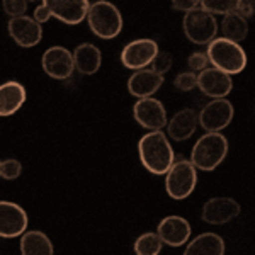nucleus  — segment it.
I'll list each match as a JSON object with an SVG mask.
<instances>
[{
    "label": "nucleus",
    "mask_w": 255,
    "mask_h": 255,
    "mask_svg": "<svg viewBox=\"0 0 255 255\" xmlns=\"http://www.w3.org/2000/svg\"><path fill=\"white\" fill-rule=\"evenodd\" d=\"M138 155L141 165L150 174L165 175L175 160L174 148L163 131H148L138 141Z\"/></svg>",
    "instance_id": "obj_1"
},
{
    "label": "nucleus",
    "mask_w": 255,
    "mask_h": 255,
    "mask_svg": "<svg viewBox=\"0 0 255 255\" xmlns=\"http://www.w3.org/2000/svg\"><path fill=\"white\" fill-rule=\"evenodd\" d=\"M228 155V139L221 133H206L192 146L189 162L196 170L213 172Z\"/></svg>",
    "instance_id": "obj_2"
},
{
    "label": "nucleus",
    "mask_w": 255,
    "mask_h": 255,
    "mask_svg": "<svg viewBox=\"0 0 255 255\" xmlns=\"http://www.w3.org/2000/svg\"><path fill=\"white\" fill-rule=\"evenodd\" d=\"M208 61L213 68L220 70L226 75H237L247 65V53L238 43L225 38H216L208 44Z\"/></svg>",
    "instance_id": "obj_3"
},
{
    "label": "nucleus",
    "mask_w": 255,
    "mask_h": 255,
    "mask_svg": "<svg viewBox=\"0 0 255 255\" xmlns=\"http://www.w3.org/2000/svg\"><path fill=\"white\" fill-rule=\"evenodd\" d=\"M85 19L89 22L90 31L101 39H113L123 31L121 12L108 0H99V2L90 3Z\"/></svg>",
    "instance_id": "obj_4"
},
{
    "label": "nucleus",
    "mask_w": 255,
    "mask_h": 255,
    "mask_svg": "<svg viewBox=\"0 0 255 255\" xmlns=\"http://www.w3.org/2000/svg\"><path fill=\"white\" fill-rule=\"evenodd\" d=\"M197 184V170L189 158H175L165 174V191L175 201L187 199Z\"/></svg>",
    "instance_id": "obj_5"
},
{
    "label": "nucleus",
    "mask_w": 255,
    "mask_h": 255,
    "mask_svg": "<svg viewBox=\"0 0 255 255\" xmlns=\"http://www.w3.org/2000/svg\"><path fill=\"white\" fill-rule=\"evenodd\" d=\"M182 27L186 38L194 44H209L213 39H216L218 34V22L215 15L204 12L201 7L184 15Z\"/></svg>",
    "instance_id": "obj_6"
},
{
    "label": "nucleus",
    "mask_w": 255,
    "mask_h": 255,
    "mask_svg": "<svg viewBox=\"0 0 255 255\" xmlns=\"http://www.w3.org/2000/svg\"><path fill=\"white\" fill-rule=\"evenodd\" d=\"M235 109L228 99H213L197 114V125H201L206 133H221L232 123Z\"/></svg>",
    "instance_id": "obj_7"
},
{
    "label": "nucleus",
    "mask_w": 255,
    "mask_h": 255,
    "mask_svg": "<svg viewBox=\"0 0 255 255\" xmlns=\"http://www.w3.org/2000/svg\"><path fill=\"white\" fill-rule=\"evenodd\" d=\"M133 118L141 128L150 131H162L167 126V109L158 99H138L133 106Z\"/></svg>",
    "instance_id": "obj_8"
},
{
    "label": "nucleus",
    "mask_w": 255,
    "mask_h": 255,
    "mask_svg": "<svg viewBox=\"0 0 255 255\" xmlns=\"http://www.w3.org/2000/svg\"><path fill=\"white\" fill-rule=\"evenodd\" d=\"M158 53V44L150 38L134 39L128 43L121 51L123 67L129 70H143L151 63L155 55Z\"/></svg>",
    "instance_id": "obj_9"
},
{
    "label": "nucleus",
    "mask_w": 255,
    "mask_h": 255,
    "mask_svg": "<svg viewBox=\"0 0 255 255\" xmlns=\"http://www.w3.org/2000/svg\"><path fill=\"white\" fill-rule=\"evenodd\" d=\"M41 67L44 73L55 80H67L73 75L75 67H73L72 51L63 46H51L43 53L41 58Z\"/></svg>",
    "instance_id": "obj_10"
},
{
    "label": "nucleus",
    "mask_w": 255,
    "mask_h": 255,
    "mask_svg": "<svg viewBox=\"0 0 255 255\" xmlns=\"http://www.w3.org/2000/svg\"><path fill=\"white\" fill-rule=\"evenodd\" d=\"M27 213L12 201H0V238H17L26 233Z\"/></svg>",
    "instance_id": "obj_11"
},
{
    "label": "nucleus",
    "mask_w": 255,
    "mask_h": 255,
    "mask_svg": "<svg viewBox=\"0 0 255 255\" xmlns=\"http://www.w3.org/2000/svg\"><path fill=\"white\" fill-rule=\"evenodd\" d=\"M242 208L232 197H211L204 203L201 220L208 225H226L240 215Z\"/></svg>",
    "instance_id": "obj_12"
},
{
    "label": "nucleus",
    "mask_w": 255,
    "mask_h": 255,
    "mask_svg": "<svg viewBox=\"0 0 255 255\" xmlns=\"http://www.w3.org/2000/svg\"><path fill=\"white\" fill-rule=\"evenodd\" d=\"M7 31L14 43H17L20 48H34L43 39V27L29 15L10 19L7 24Z\"/></svg>",
    "instance_id": "obj_13"
},
{
    "label": "nucleus",
    "mask_w": 255,
    "mask_h": 255,
    "mask_svg": "<svg viewBox=\"0 0 255 255\" xmlns=\"http://www.w3.org/2000/svg\"><path fill=\"white\" fill-rule=\"evenodd\" d=\"M196 87L211 99H226L233 89V80L230 75L216 68H206L197 75Z\"/></svg>",
    "instance_id": "obj_14"
},
{
    "label": "nucleus",
    "mask_w": 255,
    "mask_h": 255,
    "mask_svg": "<svg viewBox=\"0 0 255 255\" xmlns=\"http://www.w3.org/2000/svg\"><path fill=\"white\" fill-rule=\"evenodd\" d=\"M51 17H56L63 24L77 26L87 17L90 9L89 0H46Z\"/></svg>",
    "instance_id": "obj_15"
},
{
    "label": "nucleus",
    "mask_w": 255,
    "mask_h": 255,
    "mask_svg": "<svg viewBox=\"0 0 255 255\" xmlns=\"http://www.w3.org/2000/svg\"><path fill=\"white\" fill-rule=\"evenodd\" d=\"M155 233L162 240V244H165L168 247H180L189 242L192 230H191V223H189L186 218L170 215L160 221Z\"/></svg>",
    "instance_id": "obj_16"
},
{
    "label": "nucleus",
    "mask_w": 255,
    "mask_h": 255,
    "mask_svg": "<svg viewBox=\"0 0 255 255\" xmlns=\"http://www.w3.org/2000/svg\"><path fill=\"white\" fill-rule=\"evenodd\" d=\"M162 85H163V77L157 75V73H153L148 68L136 70L128 79V90H129L131 96L138 99L151 97L155 92H158Z\"/></svg>",
    "instance_id": "obj_17"
},
{
    "label": "nucleus",
    "mask_w": 255,
    "mask_h": 255,
    "mask_svg": "<svg viewBox=\"0 0 255 255\" xmlns=\"http://www.w3.org/2000/svg\"><path fill=\"white\" fill-rule=\"evenodd\" d=\"M197 128V113L194 109L186 108L175 113L167 121V134L174 141H186L194 134Z\"/></svg>",
    "instance_id": "obj_18"
},
{
    "label": "nucleus",
    "mask_w": 255,
    "mask_h": 255,
    "mask_svg": "<svg viewBox=\"0 0 255 255\" xmlns=\"http://www.w3.org/2000/svg\"><path fill=\"white\" fill-rule=\"evenodd\" d=\"M27 92L22 84L9 80L0 85V116L9 118L15 114L26 102Z\"/></svg>",
    "instance_id": "obj_19"
},
{
    "label": "nucleus",
    "mask_w": 255,
    "mask_h": 255,
    "mask_svg": "<svg viewBox=\"0 0 255 255\" xmlns=\"http://www.w3.org/2000/svg\"><path fill=\"white\" fill-rule=\"evenodd\" d=\"M72 56H73V67L82 75H94L101 68L102 53L92 43L79 44V46L73 49Z\"/></svg>",
    "instance_id": "obj_20"
},
{
    "label": "nucleus",
    "mask_w": 255,
    "mask_h": 255,
    "mask_svg": "<svg viewBox=\"0 0 255 255\" xmlns=\"http://www.w3.org/2000/svg\"><path fill=\"white\" fill-rule=\"evenodd\" d=\"M225 240L213 232L201 233L189 242L184 255H225Z\"/></svg>",
    "instance_id": "obj_21"
},
{
    "label": "nucleus",
    "mask_w": 255,
    "mask_h": 255,
    "mask_svg": "<svg viewBox=\"0 0 255 255\" xmlns=\"http://www.w3.org/2000/svg\"><path fill=\"white\" fill-rule=\"evenodd\" d=\"M53 244L46 233L31 230L20 237V254L22 255H53Z\"/></svg>",
    "instance_id": "obj_22"
},
{
    "label": "nucleus",
    "mask_w": 255,
    "mask_h": 255,
    "mask_svg": "<svg viewBox=\"0 0 255 255\" xmlns=\"http://www.w3.org/2000/svg\"><path fill=\"white\" fill-rule=\"evenodd\" d=\"M221 32L225 39L240 44L249 34V20L242 19L235 12H230L221 20Z\"/></svg>",
    "instance_id": "obj_23"
},
{
    "label": "nucleus",
    "mask_w": 255,
    "mask_h": 255,
    "mask_svg": "<svg viewBox=\"0 0 255 255\" xmlns=\"http://www.w3.org/2000/svg\"><path fill=\"white\" fill-rule=\"evenodd\" d=\"M162 247L163 244L157 233L146 232L134 240L133 250H134V255H158L162 252Z\"/></svg>",
    "instance_id": "obj_24"
},
{
    "label": "nucleus",
    "mask_w": 255,
    "mask_h": 255,
    "mask_svg": "<svg viewBox=\"0 0 255 255\" xmlns=\"http://www.w3.org/2000/svg\"><path fill=\"white\" fill-rule=\"evenodd\" d=\"M235 3H237V0H201L199 7L211 15H215V14L226 15L235 10Z\"/></svg>",
    "instance_id": "obj_25"
},
{
    "label": "nucleus",
    "mask_w": 255,
    "mask_h": 255,
    "mask_svg": "<svg viewBox=\"0 0 255 255\" xmlns=\"http://www.w3.org/2000/svg\"><path fill=\"white\" fill-rule=\"evenodd\" d=\"M148 67H150L148 70H151L153 73L163 77V73H167L168 70L172 68V55L167 51H160L158 49V53L155 55V58L151 60V63L148 65Z\"/></svg>",
    "instance_id": "obj_26"
},
{
    "label": "nucleus",
    "mask_w": 255,
    "mask_h": 255,
    "mask_svg": "<svg viewBox=\"0 0 255 255\" xmlns=\"http://www.w3.org/2000/svg\"><path fill=\"white\" fill-rule=\"evenodd\" d=\"M22 174V163L17 158H7L0 163V177L5 180H15Z\"/></svg>",
    "instance_id": "obj_27"
},
{
    "label": "nucleus",
    "mask_w": 255,
    "mask_h": 255,
    "mask_svg": "<svg viewBox=\"0 0 255 255\" xmlns=\"http://www.w3.org/2000/svg\"><path fill=\"white\" fill-rule=\"evenodd\" d=\"M196 79L197 75L192 72H182L174 79V87L180 92H191L192 89H196Z\"/></svg>",
    "instance_id": "obj_28"
},
{
    "label": "nucleus",
    "mask_w": 255,
    "mask_h": 255,
    "mask_svg": "<svg viewBox=\"0 0 255 255\" xmlns=\"http://www.w3.org/2000/svg\"><path fill=\"white\" fill-rule=\"evenodd\" d=\"M2 9L7 15H10V19L20 17V15L26 14L27 10V2L26 0H3Z\"/></svg>",
    "instance_id": "obj_29"
},
{
    "label": "nucleus",
    "mask_w": 255,
    "mask_h": 255,
    "mask_svg": "<svg viewBox=\"0 0 255 255\" xmlns=\"http://www.w3.org/2000/svg\"><path fill=\"white\" fill-rule=\"evenodd\" d=\"M208 56H206V53H201V51H196V53H192V55H189V58H187V65H189V68H191V72L192 73H196V72H203V70H206L208 68Z\"/></svg>",
    "instance_id": "obj_30"
},
{
    "label": "nucleus",
    "mask_w": 255,
    "mask_h": 255,
    "mask_svg": "<svg viewBox=\"0 0 255 255\" xmlns=\"http://www.w3.org/2000/svg\"><path fill=\"white\" fill-rule=\"evenodd\" d=\"M233 12H235L237 15H240L242 19L249 20L254 15V12H255L254 0H237L235 10H233Z\"/></svg>",
    "instance_id": "obj_31"
},
{
    "label": "nucleus",
    "mask_w": 255,
    "mask_h": 255,
    "mask_svg": "<svg viewBox=\"0 0 255 255\" xmlns=\"http://www.w3.org/2000/svg\"><path fill=\"white\" fill-rule=\"evenodd\" d=\"M172 9L174 10H182V12H191L199 9V0H174L172 2Z\"/></svg>",
    "instance_id": "obj_32"
},
{
    "label": "nucleus",
    "mask_w": 255,
    "mask_h": 255,
    "mask_svg": "<svg viewBox=\"0 0 255 255\" xmlns=\"http://www.w3.org/2000/svg\"><path fill=\"white\" fill-rule=\"evenodd\" d=\"M32 19H34L38 24H44V22H48V20L51 19V14H49V9H48V5H46V0H44V2H41L39 5L34 9Z\"/></svg>",
    "instance_id": "obj_33"
},
{
    "label": "nucleus",
    "mask_w": 255,
    "mask_h": 255,
    "mask_svg": "<svg viewBox=\"0 0 255 255\" xmlns=\"http://www.w3.org/2000/svg\"><path fill=\"white\" fill-rule=\"evenodd\" d=\"M0 163H2V160H0Z\"/></svg>",
    "instance_id": "obj_34"
}]
</instances>
